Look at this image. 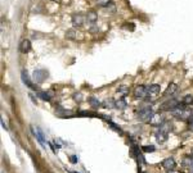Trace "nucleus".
<instances>
[{
	"instance_id": "obj_22",
	"label": "nucleus",
	"mask_w": 193,
	"mask_h": 173,
	"mask_svg": "<svg viewBox=\"0 0 193 173\" xmlns=\"http://www.w3.org/2000/svg\"><path fill=\"white\" fill-rule=\"evenodd\" d=\"M76 36V31L75 30H68L67 32H66V37L67 38H75Z\"/></svg>"
},
{
	"instance_id": "obj_2",
	"label": "nucleus",
	"mask_w": 193,
	"mask_h": 173,
	"mask_svg": "<svg viewBox=\"0 0 193 173\" xmlns=\"http://www.w3.org/2000/svg\"><path fill=\"white\" fill-rule=\"evenodd\" d=\"M152 115H153V110L149 105L143 106L142 109L138 110V118L140 119V121H148L149 122V119L152 118Z\"/></svg>"
},
{
	"instance_id": "obj_19",
	"label": "nucleus",
	"mask_w": 193,
	"mask_h": 173,
	"mask_svg": "<svg viewBox=\"0 0 193 173\" xmlns=\"http://www.w3.org/2000/svg\"><path fill=\"white\" fill-rule=\"evenodd\" d=\"M102 105L104 108H110V109H112V108H116L115 106V100H104V101L102 103Z\"/></svg>"
},
{
	"instance_id": "obj_17",
	"label": "nucleus",
	"mask_w": 193,
	"mask_h": 173,
	"mask_svg": "<svg viewBox=\"0 0 193 173\" xmlns=\"http://www.w3.org/2000/svg\"><path fill=\"white\" fill-rule=\"evenodd\" d=\"M181 104H184V105H191V104H193V95H185L183 100H181Z\"/></svg>"
},
{
	"instance_id": "obj_24",
	"label": "nucleus",
	"mask_w": 193,
	"mask_h": 173,
	"mask_svg": "<svg viewBox=\"0 0 193 173\" xmlns=\"http://www.w3.org/2000/svg\"><path fill=\"white\" fill-rule=\"evenodd\" d=\"M96 3H98L99 7L104 8V7H108V4H111V0H98Z\"/></svg>"
},
{
	"instance_id": "obj_7",
	"label": "nucleus",
	"mask_w": 193,
	"mask_h": 173,
	"mask_svg": "<svg viewBox=\"0 0 193 173\" xmlns=\"http://www.w3.org/2000/svg\"><path fill=\"white\" fill-rule=\"evenodd\" d=\"M21 80H22V82L25 83L27 87L31 88V90H36V88H37L36 85H34L32 81L30 80V77H29V75H27L26 71H22V72H21Z\"/></svg>"
},
{
	"instance_id": "obj_23",
	"label": "nucleus",
	"mask_w": 193,
	"mask_h": 173,
	"mask_svg": "<svg viewBox=\"0 0 193 173\" xmlns=\"http://www.w3.org/2000/svg\"><path fill=\"white\" fill-rule=\"evenodd\" d=\"M108 125H110L111 127H112V130H115L116 131V132H118V133H122V131H121V128H120V127L117 126V125H115V123L113 122H108Z\"/></svg>"
},
{
	"instance_id": "obj_30",
	"label": "nucleus",
	"mask_w": 193,
	"mask_h": 173,
	"mask_svg": "<svg viewBox=\"0 0 193 173\" xmlns=\"http://www.w3.org/2000/svg\"><path fill=\"white\" fill-rule=\"evenodd\" d=\"M1 126H3V128H4V130H8V128H7V126H5V123H4L3 119H1Z\"/></svg>"
},
{
	"instance_id": "obj_11",
	"label": "nucleus",
	"mask_w": 193,
	"mask_h": 173,
	"mask_svg": "<svg viewBox=\"0 0 193 173\" xmlns=\"http://www.w3.org/2000/svg\"><path fill=\"white\" fill-rule=\"evenodd\" d=\"M31 50V42L30 40H22L19 44V51L22 54H27Z\"/></svg>"
},
{
	"instance_id": "obj_25",
	"label": "nucleus",
	"mask_w": 193,
	"mask_h": 173,
	"mask_svg": "<svg viewBox=\"0 0 193 173\" xmlns=\"http://www.w3.org/2000/svg\"><path fill=\"white\" fill-rule=\"evenodd\" d=\"M193 163V159H189V158H185V159L183 160V165H184V167H189V165H191Z\"/></svg>"
},
{
	"instance_id": "obj_15",
	"label": "nucleus",
	"mask_w": 193,
	"mask_h": 173,
	"mask_svg": "<svg viewBox=\"0 0 193 173\" xmlns=\"http://www.w3.org/2000/svg\"><path fill=\"white\" fill-rule=\"evenodd\" d=\"M115 106L117 108V109H125V108L127 106V104L125 101V99H122V98H120L117 100H115Z\"/></svg>"
},
{
	"instance_id": "obj_16",
	"label": "nucleus",
	"mask_w": 193,
	"mask_h": 173,
	"mask_svg": "<svg viewBox=\"0 0 193 173\" xmlns=\"http://www.w3.org/2000/svg\"><path fill=\"white\" fill-rule=\"evenodd\" d=\"M37 96L40 99H42V100H45V101H50V94L49 92H46V91H37Z\"/></svg>"
},
{
	"instance_id": "obj_20",
	"label": "nucleus",
	"mask_w": 193,
	"mask_h": 173,
	"mask_svg": "<svg viewBox=\"0 0 193 173\" xmlns=\"http://www.w3.org/2000/svg\"><path fill=\"white\" fill-rule=\"evenodd\" d=\"M117 92L118 94H121V95H126L127 92H129V88H127L126 86H120L117 88Z\"/></svg>"
},
{
	"instance_id": "obj_31",
	"label": "nucleus",
	"mask_w": 193,
	"mask_h": 173,
	"mask_svg": "<svg viewBox=\"0 0 193 173\" xmlns=\"http://www.w3.org/2000/svg\"><path fill=\"white\" fill-rule=\"evenodd\" d=\"M75 173H77V172H75Z\"/></svg>"
},
{
	"instance_id": "obj_21",
	"label": "nucleus",
	"mask_w": 193,
	"mask_h": 173,
	"mask_svg": "<svg viewBox=\"0 0 193 173\" xmlns=\"http://www.w3.org/2000/svg\"><path fill=\"white\" fill-rule=\"evenodd\" d=\"M142 150H143L144 153H153L156 149H154V146H153V145H149V146H143Z\"/></svg>"
},
{
	"instance_id": "obj_27",
	"label": "nucleus",
	"mask_w": 193,
	"mask_h": 173,
	"mask_svg": "<svg viewBox=\"0 0 193 173\" xmlns=\"http://www.w3.org/2000/svg\"><path fill=\"white\" fill-rule=\"evenodd\" d=\"M69 159H71V163H72V164H75V163H77V156H75V155H72L71 158H69Z\"/></svg>"
},
{
	"instance_id": "obj_9",
	"label": "nucleus",
	"mask_w": 193,
	"mask_h": 173,
	"mask_svg": "<svg viewBox=\"0 0 193 173\" xmlns=\"http://www.w3.org/2000/svg\"><path fill=\"white\" fill-rule=\"evenodd\" d=\"M85 19H86V18H85L81 13H76V14L72 15V25L76 26V27H80V26L84 25Z\"/></svg>"
},
{
	"instance_id": "obj_18",
	"label": "nucleus",
	"mask_w": 193,
	"mask_h": 173,
	"mask_svg": "<svg viewBox=\"0 0 193 173\" xmlns=\"http://www.w3.org/2000/svg\"><path fill=\"white\" fill-rule=\"evenodd\" d=\"M89 104H90L91 108H94V109H96L99 105H102V103H100L98 99H95V98H90V99H89Z\"/></svg>"
},
{
	"instance_id": "obj_1",
	"label": "nucleus",
	"mask_w": 193,
	"mask_h": 173,
	"mask_svg": "<svg viewBox=\"0 0 193 173\" xmlns=\"http://www.w3.org/2000/svg\"><path fill=\"white\" fill-rule=\"evenodd\" d=\"M170 130H171V126H170L167 122H164L158 127V130L154 132V137H156V141L158 144H164V142L167 140V135L170 132Z\"/></svg>"
},
{
	"instance_id": "obj_14",
	"label": "nucleus",
	"mask_w": 193,
	"mask_h": 173,
	"mask_svg": "<svg viewBox=\"0 0 193 173\" xmlns=\"http://www.w3.org/2000/svg\"><path fill=\"white\" fill-rule=\"evenodd\" d=\"M96 19H98V14H96L94 10H89L86 14V21L89 23H95Z\"/></svg>"
},
{
	"instance_id": "obj_28",
	"label": "nucleus",
	"mask_w": 193,
	"mask_h": 173,
	"mask_svg": "<svg viewBox=\"0 0 193 173\" xmlns=\"http://www.w3.org/2000/svg\"><path fill=\"white\" fill-rule=\"evenodd\" d=\"M187 169H188V173H193V163H192L191 165H189V167H188Z\"/></svg>"
},
{
	"instance_id": "obj_26",
	"label": "nucleus",
	"mask_w": 193,
	"mask_h": 173,
	"mask_svg": "<svg viewBox=\"0 0 193 173\" xmlns=\"http://www.w3.org/2000/svg\"><path fill=\"white\" fill-rule=\"evenodd\" d=\"M188 126H189V130L193 131V115H192V117L188 119Z\"/></svg>"
},
{
	"instance_id": "obj_10",
	"label": "nucleus",
	"mask_w": 193,
	"mask_h": 173,
	"mask_svg": "<svg viewBox=\"0 0 193 173\" xmlns=\"http://www.w3.org/2000/svg\"><path fill=\"white\" fill-rule=\"evenodd\" d=\"M162 167H164L166 171L174 169L176 167V163H175V160H174V158H166V159L162 161Z\"/></svg>"
},
{
	"instance_id": "obj_3",
	"label": "nucleus",
	"mask_w": 193,
	"mask_h": 173,
	"mask_svg": "<svg viewBox=\"0 0 193 173\" xmlns=\"http://www.w3.org/2000/svg\"><path fill=\"white\" fill-rule=\"evenodd\" d=\"M180 105V101L176 99H169L166 100V101H164L160 105V109L161 110H174L175 108H178Z\"/></svg>"
},
{
	"instance_id": "obj_5",
	"label": "nucleus",
	"mask_w": 193,
	"mask_h": 173,
	"mask_svg": "<svg viewBox=\"0 0 193 173\" xmlns=\"http://www.w3.org/2000/svg\"><path fill=\"white\" fill-rule=\"evenodd\" d=\"M32 77H34V80L36 81L37 83H41V82H44V81L48 78V72L44 71V69H36V71H34Z\"/></svg>"
},
{
	"instance_id": "obj_12",
	"label": "nucleus",
	"mask_w": 193,
	"mask_h": 173,
	"mask_svg": "<svg viewBox=\"0 0 193 173\" xmlns=\"http://www.w3.org/2000/svg\"><path fill=\"white\" fill-rule=\"evenodd\" d=\"M164 122H165V121H164V118H162L160 114H153V115H152V118L149 119V123H151V125H153V126H158V127H160Z\"/></svg>"
},
{
	"instance_id": "obj_29",
	"label": "nucleus",
	"mask_w": 193,
	"mask_h": 173,
	"mask_svg": "<svg viewBox=\"0 0 193 173\" xmlns=\"http://www.w3.org/2000/svg\"><path fill=\"white\" fill-rule=\"evenodd\" d=\"M167 173H180V172H179V171H176V169L174 168V169H170V171H167Z\"/></svg>"
},
{
	"instance_id": "obj_4",
	"label": "nucleus",
	"mask_w": 193,
	"mask_h": 173,
	"mask_svg": "<svg viewBox=\"0 0 193 173\" xmlns=\"http://www.w3.org/2000/svg\"><path fill=\"white\" fill-rule=\"evenodd\" d=\"M160 85H151V86H147V92H148V95H147V100H156V98L160 94Z\"/></svg>"
},
{
	"instance_id": "obj_8",
	"label": "nucleus",
	"mask_w": 193,
	"mask_h": 173,
	"mask_svg": "<svg viewBox=\"0 0 193 173\" xmlns=\"http://www.w3.org/2000/svg\"><path fill=\"white\" fill-rule=\"evenodd\" d=\"M31 128H32V132H34L35 136H36L37 141L40 142V145L45 149V148H46V146H45V136H44V133H42V131H41L40 128H39V127H36V131L34 130V127H31Z\"/></svg>"
},
{
	"instance_id": "obj_13",
	"label": "nucleus",
	"mask_w": 193,
	"mask_h": 173,
	"mask_svg": "<svg viewBox=\"0 0 193 173\" xmlns=\"http://www.w3.org/2000/svg\"><path fill=\"white\" fill-rule=\"evenodd\" d=\"M178 91V85L176 83H170L169 85V87L166 88V91L164 92V96H169V95H173V94H175V92Z\"/></svg>"
},
{
	"instance_id": "obj_6",
	"label": "nucleus",
	"mask_w": 193,
	"mask_h": 173,
	"mask_svg": "<svg viewBox=\"0 0 193 173\" xmlns=\"http://www.w3.org/2000/svg\"><path fill=\"white\" fill-rule=\"evenodd\" d=\"M147 95H148V92H147V87L145 86H142V85H139V86L135 87L134 90V96L135 99H147Z\"/></svg>"
}]
</instances>
